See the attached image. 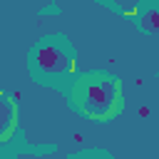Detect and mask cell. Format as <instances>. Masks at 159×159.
Here are the masks:
<instances>
[{"instance_id":"cell-5","label":"cell","mask_w":159,"mask_h":159,"mask_svg":"<svg viewBox=\"0 0 159 159\" xmlns=\"http://www.w3.org/2000/svg\"><path fill=\"white\" fill-rule=\"evenodd\" d=\"M139 117H149V107H139Z\"/></svg>"},{"instance_id":"cell-4","label":"cell","mask_w":159,"mask_h":159,"mask_svg":"<svg viewBox=\"0 0 159 159\" xmlns=\"http://www.w3.org/2000/svg\"><path fill=\"white\" fill-rule=\"evenodd\" d=\"M139 25L149 32H159V0H144L139 12Z\"/></svg>"},{"instance_id":"cell-6","label":"cell","mask_w":159,"mask_h":159,"mask_svg":"<svg viewBox=\"0 0 159 159\" xmlns=\"http://www.w3.org/2000/svg\"><path fill=\"white\" fill-rule=\"evenodd\" d=\"M94 2H102V0H94Z\"/></svg>"},{"instance_id":"cell-3","label":"cell","mask_w":159,"mask_h":159,"mask_svg":"<svg viewBox=\"0 0 159 159\" xmlns=\"http://www.w3.org/2000/svg\"><path fill=\"white\" fill-rule=\"evenodd\" d=\"M15 117H17L15 104L0 92V142L7 139V137L15 132Z\"/></svg>"},{"instance_id":"cell-2","label":"cell","mask_w":159,"mask_h":159,"mask_svg":"<svg viewBox=\"0 0 159 159\" xmlns=\"http://www.w3.org/2000/svg\"><path fill=\"white\" fill-rule=\"evenodd\" d=\"M75 70V55L65 37H47L37 42L30 52V72L37 82L70 77Z\"/></svg>"},{"instance_id":"cell-1","label":"cell","mask_w":159,"mask_h":159,"mask_svg":"<svg viewBox=\"0 0 159 159\" xmlns=\"http://www.w3.org/2000/svg\"><path fill=\"white\" fill-rule=\"evenodd\" d=\"M72 104L94 122H107L122 112V82L104 72L82 75L72 89Z\"/></svg>"}]
</instances>
